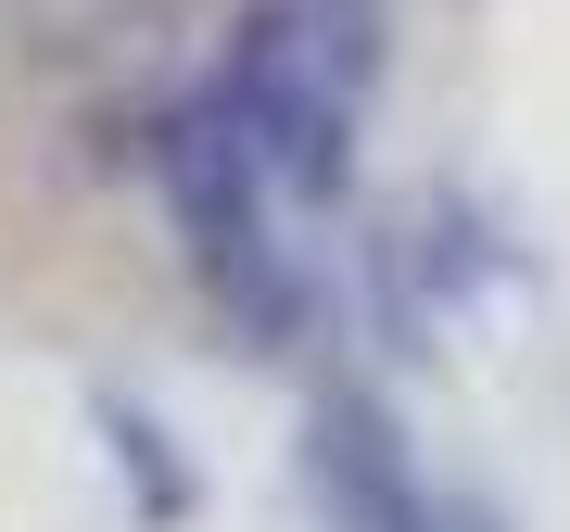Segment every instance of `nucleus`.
Here are the masks:
<instances>
[{"mask_svg": "<svg viewBox=\"0 0 570 532\" xmlns=\"http://www.w3.org/2000/svg\"><path fill=\"white\" fill-rule=\"evenodd\" d=\"M153 178H165V216H178V254H190V279H204V305L242 329V343L279 355L292 329H305V266L279 242L292 204L266 190V165H254L242 127H228L216 89H190V102L153 115Z\"/></svg>", "mask_w": 570, "mask_h": 532, "instance_id": "obj_1", "label": "nucleus"}, {"mask_svg": "<svg viewBox=\"0 0 570 532\" xmlns=\"http://www.w3.org/2000/svg\"><path fill=\"white\" fill-rule=\"evenodd\" d=\"M216 102H228V127L254 140L266 190H279L292 216H330V204L355 190V127H367V115L305 63V26H292V0H254V13L228 26Z\"/></svg>", "mask_w": 570, "mask_h": 532, "instance_id": "obj_2", "label": "nucleus"}, {"mask_svg": "<svg viewBox=\"0 0 570 532\" xmlns=\"http://www.w3.org/2000/svg\"><path fill=\"white\" fill-rule=\"evenodd\" d=\"M305 494H317V532H494V508L431 494L406 418L367 381H317V406H305Z\"/></svg>", "mask_w": 570, "mask_h": 532, "instance_id": "obj_3", "label": "nucleus"}, {"mask_svg": "<svg viewBox=\"0 0 570 532\" xmlns=\"http://www.w3.org/2000/svg\"><path fill=\"white\" fill-rule=\"evenodd\" d=\"M89 431H102V456H115V482H127V508H140L153 532H178L190 508H204V482H190V456H178V431H165L140 393H89Z\"/></svg>", "mask_w": 570, "mask_h": 532, "instance_id": "obj_4", "label": "nucleus"}, {"mask_svg": "<svg viewBox=\"0 0 570 532\" xmlns=\"http://www.w3.org/2000/svg\"><path fill=\"white\" fill-rule=\"evenodd\" d=\"M292 26H305V63L343 89L355 115L381 102V63H393V0H292Z\"/></svg>", "mask_w": 570, "mask_h": 532, "instance_id": "obj_5", "label": "nucleus"}]
</instances>
